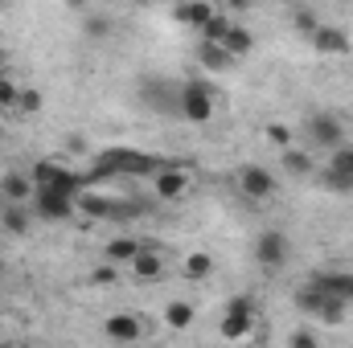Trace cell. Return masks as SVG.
Segmentation results:
<instances>
[{
    "label": "cell",
    "instance_id": "obj_1",
    "mask_svg": "<svg viewBox=\"0 0 353 348\" xmlns=\"http://www.w3.org/2000/svg\"><path fill=\"white\" fill-rule=\"evenodd\" d=\"M161 168L157 156L148 152H136V148H107L99 152L94 168H90V180H107V176H152Z\"/></svg>",
    "mask_w": 353,
    "mask_h": 348
},
{
    "label": "cell",
    "instance_id": "obj_2",
    "mask_svg": "<svg viewBox=\"0 0 353 348\" xmlns=\"http://www.w3.org/2000/svg\"><path fill=\"white\" fill-rule=\"evenodd\" d=\"M176 111H181L189 123H210V115H214L210 83H185V87L176 90Z\"/></svg>",
    "mask_w": 353,
    "mask_h": 348
},
{
    "label": "cell",
    "instance_id": "obj_3",
    "mask_svg": "<svg viewBox=\"0 0 353 348\" xmlns=\"http://www.w3.org/2000/svg\"><path fill=\"white\" fill-rule=\"evenodd\" d=\"M255 328V299L251 295H234L226 303V316H222V336L226 340H247Z\"/></svg>",
    "mask_w": 353,
    "mask_h": 348
},
{
    "label": "cell",
    "instance_id": "obj_4",
    "mask_svg": "<svg viewBox=\"0 0 353 348\" xmlns=\"http://www.w3.org/2000/svg\"><path fill=\"white\" fill-rule=\"evenodd\" d=\"M255 259L263 270H279L283 262L292 259V242H288V234L283 230H263L259 238H255Z\"/></svg>",
    "mask_w": 353,
    "mask_h": 348
},
{
    "label": "cell",
    "instance_id": "obj_5",
    "mask_svg": "<svg viewBox=\"0 0 353 348\" xmlns=\"http://www.w3.org/2000/svg\"><path fill=\"white\" fill-rule=\"evenodd\" d=\"M304 131H308V144L325 148V152H333L337 144H345V123L337 115H308Z\"/></svg>",
    "mask_w": 353,
    "mask_h": 348
},
{
    "label": "cell",
    "instance_id": "obj_6",
    "mask_svg": "<svg viewBox=\"0 0 353 348\" xmlns=\"http://www.w3.org/2000/svg\"><path fill=\"white\" fill-rule=\"evenodd\" d=\"M33 205H37V217H46V221H66V217H74L79 197H66V193H58V188H37Z\"/></svg>",
    "mask_w": 353,
    "mask_h": 348
},
{
    "label": "cell",
    "instance_id": "obj_7",
    "mask_svg": "<svg viewBox=\"0 0 353 348\" xmlns=\"http://www.w3.org/2000/svg\"><path fill=\"white\" fill-rule=\"evenodd\" d=\"M79 209L87 213V217H111V221H128L132 213H136V205H128V201H111V197H99V193H79Z\"/></svg>",
    "mask_w": 353,
    "mask_h": 348
},
{
    "label": "cell",
    "instance_id": "obj_8",
    "mask_svg": "<svg viewBox=\"0 0 353 348\" xmlns=\"http://www.w3.org/2000/svg\"><path fill=\"white\" fill-rule=\"evenodd\" d=\"M152 188H157V197L161 201H181L185 193H189V173L181 168V164H161L157 173H152Z\"/></svg>",
    "mask_w": 353,
    "mask_h": 348
},
{
    "label": "cell",
    "instance_id": "obj_9",
    "mask_svg": "<svg viewBox=\"0 0 353 348\" xmlns=\"http://www.w3.org/2000/svg\"><path fill=\"white\" fill-rule=\"evenodd\" d=\"M239 188L251 197V201H267V197H275V176L267 173V168H259V164H247L243 173H239Z\"/></svg>",
    "mask_w": 353,
    "mask_h": 348
},
{
    "label": "cell",
    "instance_id": "obj_10",
    "mask_svg": "<svg viewBox=\"0 0 353 348\" xmlns=\"http://www.w3.org/2000/svg\"><path fill=\"white\" fill-rule=\"evenodd\" d=\"M132 274H136L140 283H157V279L165 274V259H161V250H157V246H140L136 259H132Z\"/></svg>",
    "mask_w": 353,
    "mask_h": 348
},
{
    "label": "cell",
    "instance_id": "obj_11",
    "mask_svg": "<svg viewBox=\"0 0 353 348\" xmlns=\"http://www.w3.org/2000/svg\"><path fill=\"white\" fill-rule=\"evenodd\" d=\"M312 283H316L321 291H329V295L353 303V270H325V274H316Z\"/></svg>",
    "mask_w": 353,
    "mask_h": 348
},
{
    "label": "cell",
    "instance_id": "obj_12",
    "mask_svg": "<svg viewBox=\"0 0 353 348\" xmlns=\"http://www.w3.org/2000/svg\"><path fill=\"white\" fill-rule=\"evenodd\" d=\"M312 45H316V54H350V33L333 29V25H321L312 33Z\"/></svg>",
    "mask_w": 353,
    "mask_h": 348
},
{
    "label": "cell",
    "instance_id": "obj_13",
    "mask_svg": "<svg viewBox=\"0 0 353 348\" xmlns=\"http://www.w3.org/2000/svg\"><path fill=\"white\" fill-rule=\"evenodd\" d=\"M210 17H214V8H210L205 0H181L173 8V21L176 25H189V29H201Z\"/></svg>",
    "mask_w": 353,
    "mask_h": 348
},
{
    "label": "cell",
    "instance_id": "obj_14",
    "mask_svg": "<svg viewBox=\"0 0 353 348\" xmlns=\"http://www.w3.org/2000/svg\"><path fill=\"white\" fill-rule=\"evenodd\" d=\"M197 62H201L210 74H222V70H230V66H234V58L226 54V45H222V41H201Z\"/></svg>",
    "mask_w": 353,
    "mask_h": 348
},
{
    "label": "cell",
    "instance_id": "obj_15",
    "mask_svg": "<svg viewBox=\"0 0 353 348\" xmlns=\"http://www.w3.org/2000/svg\"><path fill=\"white\" fill-rule=\"evenodd\" d=\"M103 332H107L111 340H123V345H132V340H140V336H144L140 320H136V316H128V312H123V316H111V320L103 324Z\"/></svg>",
    "mask_w": 353,
    "mask_h": 348
},
{
    "label": "cell",
    "instance_id": "obj_16",
    "mask_svg": "<svg viewBox=\"0 0 353 348\" xmlns=\"http://www.w3.org/2000/svg\"><path fill=\"white\" fill-rule=\"evenodd\" d=\"M140 94H144V102L157 107V111H176V90L169 87V83H161V78H148Z\"/></svg>",
    "mask_w": 353,
    "mask_h": 348
},
{
    "label": "cell",
    "instance_id": "obj_17",
    "mask_svg": "<svg viewBox=\"0 0 353 348\" xmlns=\"http://www.w3.org/2000/svg\"><path fill=\"white\" fill-rule=\"evenodd\" d=\"M222 45H226V54L239 62V58H247V54L255 50V37H251V29H243V25L234 21V25H230V33L222 37Z\"/></svg>",
    "mask_w": 353,
    "mask_h": 348
},
{
    "label": "cell",
    "instance_id": "obj_18",
    "mask_svg": "<svg viewBox=\"0 0 353 348\" xmlns=\"http://www.w3.org/2000/svg\"><path fill=\"white\" fill-rule=\"evenodd\" d=\"M0 188H4V201H25L29 193H37L33 176H25V173H8V176H0Z\"/></svg>",
    "mask_w": 353,
    "mask_h": 348
},
{
    "label": "cell",
    "instance_id": "obj_19",
    "mask_svg": "<svg viewBox=\"0 0 353 348\" xmlns=\"http://www.w3.org/2000/svg\"><path fill=\"white\" fill-rule=\"evenodd\" d=\"M0 226H4L8 234H29L33 217H29V209H21V201H8V205H4V217H0Z\"/></svg>",
    "mask_w": 353,
    "mask_h": 348
},
{
    "label": "cell",
    "instance_id": "obj_20",
    "mask_svg": "<svg viewBox=\"0 0 353 348\" xmlns=\"http://www.w3.org/2000/svg\"><path fill=\"white\" fill-rule=\"evenodd\" d=\"M279 160H283V168H288L292 176H308L312 173V152H300V148H292V144L279 152Z\"/></svg>",
    "mask_w": 353,
    "mask_h": 348
},
{
    "label": "cell",
    "instance_id": "obj_21",
    "mask_svg": "<svg viewBox=\"0 0 353 348\" xmlns=\"http://www.w3.org/2000/svg\"><path fill=\"white\" fill-rule=\"evenodd\" d=\"M181 270H185V279H193V283H197V279H210V274H214V259H210L205 250H193L189 259L181 262Z\"/></svg>",
    "mask_w": 353,
    "mask_h": 348
},
{
    "label": "cell",
    "instance_id": "obj_22",
    "mask_svg": "<svg viewBox=\"0 0 353 348\" xmlns=\"http://www.w3.org/2000/svg\"><path fill=\"white\" fill-rule=\"evenodd\" d=\"M136 250H140V242H136V238H111V242L103 246L107 262H132V259H136Z\"/></svg>",
    "mask_w": 353,
    "mask_h": 348
},
{
    "label": "cell",
    "instance_id": "obj_23",
    "mask_svg": "<svg viewBox=\"0 0 353 348\" xmlns=\"http://www.w3.org/2000/svg\"><path fill=\"white\" fill-rule=\"evenodd\" d=\"M193 316H197V312H193V303H185V299H173V303L165 307V324H169V328H189Z\"/></svg>",
    "mask_w": 353,
    "mask_h": 348
},
{
    "label": "cell",
    "instance_id": "obj_24",
    "mask_svg": "<svg viewBox=\"0 0 353 348\" xmlns=\"http://www.w3.org/2000/svg\"><path fill=\"white\" fill-rule=\"evenodd\" d=\"M345 307H350L345 299H337V295H329V291H325V299H321L316 316H321L325 324H341V320H345Z\"/></svg>",
    "mask_w": 353,
    "mask_h": 348
},
{
    "label": "cell",
    "instance_id": "obj_25",
    "mask_svg": "<svg viewBox=\"0 0 353 348\" xmlns=\"http://www.w3.org/2000/svg\"><path fill=\"white\" fill-rule=\"evenodd\" d=\"M230 25H234L230 17H222V12H214V17H210V21L201 25V41H222V37L230 33Z\"/></svg>",
    "mask_w": 353,
    "mask_h": 348
},
{
    "label": "cell",
    "instance_id": "obj_26",
    "mask_svg": "<svg viewBox=\"0 0 353 348\" xmlns=\"http://www.w3.org/2000/svg\"><path fill=\"white\" fill-rule=\"evenodd\" d=\"M29 176H33V184H37V188H46V184H54V180L62 176V164H54V160H37Z\"/></svg>",
    "mask_w": 353,
    "mask_h": 348
},
{
    "label": "cell",
    "instance_id": "obj_27",
    "mask_svg": "<svg viewBox=\"0 0 353 348\" xmlns=\"http://www.w3.org/2000/svg\"><path fill=\"white\" fill-rule=\"evenodd\" d=\"M83 33H87L90 41H103V37H111V21L103 12H90L87 21H83Z\"/></svg>",
    "mask_w": 353,
    "mask_h": 348
},
{
    "label": "cell",
    "instance_id": "obj_28",
    "mask_svg": "<svg viewBox=\"0 0 353 348\" xmlns=\"http://www.w3.org/2000/svg\"><path fill=\"white\" fill-rule=\"evenodd\" d=\"M329 168H337V173L353 176V148H350V144H337V148H333V156H329Z\"/></svg>",
    "mask_w": 353,
    "mask_h": 348
},
{
    "label": "cell",
    "instance_id": "obj_29",
    "mask_svg": "<svg viewBox=\"0 0 353 348\" xmlns=\"http://www.w3.org/2000/svg\"><path fill=\"white\" fill-rule=\"evenodd\" d=\"M33 111H41V90L21 87V98H17V115H33Z\"/></svg>",
    "mask_w": 353,
    "mask_h": 348
},
{
    "label": "cell",
    "instance_id": "obj_30",
    "mask_svg": "<svg viewBox=\"0 0 353 348\" xmlns=\"http://www.w3.org/2000/svg\"><path fill=\"white\" fill-rule=\"evenodd\" d=\"M17 98H21V87L4 74L0 78V111H17Z\"/></svg>",
    "mask_w": 353,
    "mask_h": 348
},
{
    "label": "cell",
    "instance_id": "obj_31",
    "mask_svg": "<svg viewBox=\"0 0 353 348\" xmlns=\"http://www.w3.org/2000/svg\"><path fill=\"white\" fill-rule=\"evenodd\" d=\"M325 188H333V193H353V176L329 168V173H325Z\"/></svg>",
    "mask_w": 353,
    "mask_h": 348
},
{
    "label": "cell",
    "instance_id": "obj_32",
    "mask_svg": "<svg viewBox=\"0 0 353 348\" xmlns=\"http://www.w3.org/2000/svg\"><path fill=\"white\" fill-rule=\"evenodd\" d=\"M296 29H300V33H308V37H312V33H316V29H321V17H316V12H296Z\"/></svg>",
    "mask_w": 353,
    "mask_h": 348
},
{
    "label": "cell",
    "instance_id": "obj_33",
    "mask_svg": "<svg viewBox=\"0 0 353 348\" xmlns=\"http://www.w3.org/2000/svg\"><path fill=\"white\" fill-rule=\"evenodd\" d=\"M267 140L279 144V148H288V144H292V131H288L283 123H271V127H267Z\"/></svg>",
    "mask_w": 353,
    "mask_h": 348
},
{
    "label": "cell",
    "instance_id": "obj_34",
    "mask_svg": "<svg viewBox=\"0 0 353 348\" xmlns=\"http://www.w3.org/2000/svg\"><path fill=\"white\" fill-rule=\"evenodd\" d=\"M288 345H292V348H312V345H316V332L300 328V332H292V336H288Z\"/></svg>",
    "mask_w": 353,
    "mask_h": 348
},
{
    "label": "cell",
    "instance_id": "obj_35",
    "mask_svg": "<svg viewBox=\"0 0 353 348\" xmlns=\"http://www.w3.org/2000/svg\"><path fill=\"white\" fill-rule=\"evenodd\" d=\"M90 279H94V283H99V287H111V283H115V279H119V274H115V266H99V270H94V274H90Z\"/></svg>",
    "mask_w": 353,
    "mask_h": 348
},
{
    "label": "cell",
    "instance_id": "obj_36",
    "mask_svg": "<svg viewBox=\"0 0 353 348\" xmlns=\"http://www.w3.org/2000/svg\"><path fill=\"white\" fill-rule=\"evenodd\" d=\"M226 4H230V12H247V8H251L255 0H226Z\"/></svg>",
    "mask_w": 353,
    "mask_h": 348
},
{
    "label": "cell",
    "instance_id": "obj_37",
    "mask_svg": "<svg viewBox=\"0 0 353 348\" xmlns=\"http://www.w3.org/2000/svg\"><path fill=\"white\" fill-rule=\"evenodd\" d=\"M4 74H8V54L0 50V78H4Z\"/></svg>",
    "mask_w": 353,
    "mask_h": 348
},
{
    "label": "cell",
    "instance_id": "obj_38",
    "mask_svg": "<svg viewBox=\"0 0 353 348\" xmlns=\"http://www.w3.org/2000/svg\"><path fill=\"white\" fill-rule=\"evenodd\" d=\"M66 4H70V8H79V12L87 8V0H66Z\"/></svg>",
    "mask_w": 353,
    "mask_h": 348
},
{
    "label": "cell",
    "instance_id": "obj_39",
    "mask_svg": "<svg viewBox=\"0 0 353 348\" xmlns=\"http://www.w3.org/2000/svg\"><path fill=\"white\" fill-rule=\"evenodd\" d=\"M132 4H152V0H132Z\"/></svg>",
    "mask_w": 353,
    "mask_h": 348
},
{
    "label": "cell",
    "instance_id": "obj_40",
    "mask_svg": "<svg viewBox=\"0 0 353 348\" xmlns=\"http://www.w3.org/2000/svg\"><path fill=\"white\" fill-rule=\"evenodd\" d=\"M0 205H4V188H0Z\"/></svg>",
    "mask_w": 353,
    "mask_h": 348
},
{
    "label": "cell",
    "instance_id": "obj_41",
    "mask_svg": "<svg viewBox=\"0 0 353 348\" xmlns=\"http://www.w3.org/2000/svg\"><path fill=\"white\" fill-rule=\"evenodd\" d=\"M0 279H4V262H0Z\"/></svg>",
    "mask_w": 353,
    "mask_h": 348
},
{
    "label": "cell",
    "instance_id": "obj_42",
    "mask_svg": "<svg viewBox=\"0 0 353 348\" xmlns=\"http://www.w3.org/2000/svg\"><path fill=\"white\" fill-rule=\"evenodd\" d=\"M341 4H353V0H341Z\"/></svg>",
    "mask_w": 353,
    "mask_h": 348
},
{
    "label": "cell",
    "instance_id": "obj_43",
    "mask_svg": "<svg viewBox=\"0 0 353 348\" xmlns=\"http://www.w3.org/2000/svg\"><path fill=\"white\" fill-rule=\"evenodd\" d=\"M0 4H4V0H0Z\"/></svg>",
    "mask_w": 353,
    "mask_h": 348
}]
</instances>
